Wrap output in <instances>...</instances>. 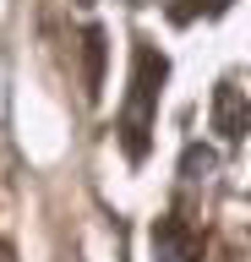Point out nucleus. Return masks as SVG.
<instances>
[{"instance_id":"f257e3e1","label":"nucleus","mask_w":251,"mask_h":262,"mask_svg":"<svg viewBox=\"0 0 251 262\" xmlns=\"http://www.w3.org/2000/svg\"><path fill=\"white\" fill-rule=\"evenodd\" d=\"M164 71H169V60L153 44L131 49V93H126V110H120V142H126V159L131 164L148 159V131H153V110H158Z\"/></svg>"},{"instance_id":"f03ea898","label":"nucleus","mask_w":251,"mask_h":262,"mask_svg":"<svg viewBox=\"0 0 251 262\" xmlns=\"http://www.w3.org/2000/svg\"><path fill=\"white\" fill-rule=\"evenodd\" d=\"M246 126H251V110H246V98H240V88L235 82H218L213 88V131L224 142H240Z\"/></svg>"},{"instance_id":"7ed1b4c3","label":"nucleus","mask_w":251,"mask_h":262,"mask_svg":"<svg viewBox=\"0 0 251 262\" xmlns=\"http://www.w3.org/2000/svg\"><path fill=\"white\" fill-rule=\"evenodd\" d=\"M153 257H158V262H197L202 257V241L169 213V219L153 224Z\"/></svg>"},{"instance_id":"20e7f679","label":"nucleus","mask_w":251,"mask_h":262,"mask_svg":"<svg viewBox=\"0 0 251 262\" xmlns=\"http://www.w3.org/2000/svg\"><path fill=\"white\" fill-rule=\"evenodd\" d=\"M82 88H87V98H99V88H104V28H87L82 33Z\"/></svg>"},{"instance_id":"39448f33","label":"nucleus","mask_w":251,"mask_h":262,"mask_svg":"<svg viewBox=\"0 0 251 262\" xmlns=\"http://www.w3.org/2000/svg\"><path fill=\"white\" fill-rule=\"evenodd\" d=\"M213 153H208V147H186V159H180V175L186 180H208V175H213Z\"/></svg>"},{"instance_id":"423d86ee","label":"nucleus","mask_w":251,"mask_h":262,"mask_svg":"<svg viewBox=\"0 0 251 262\" xmlns=\"http://www.w3.org/2000/svg\"><path fill=\"white\" fill-rule=\"evenodd\" d=\"M77 6H93V0H77Z\"/></svg>"}]
</instances>
